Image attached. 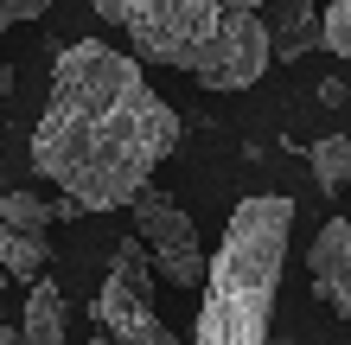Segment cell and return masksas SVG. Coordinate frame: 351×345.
<instances>
[{
    "label": "cell",
    "mask_w": 351,
    "mask_h": 345,
    "mask_svg": "<svg viewBox=\"0 0 351 345\" xmlns=\"http://www.w3.org/2000/svg\"><path fill=\"white\" fill-rule=\"evenodd\" d=\"M173 147L179 115L134 51L102 38L58 51L45 115L32 121V173H45L77 211H128Z\"/></svg>",
    "instance_id": "1"
},
{
    "label": "cell",
    "mask_w": 351,
    "mask_h": 345,
    "mask_svg": "<svg viewBox=\"0 0 351 345\" xmlns=\"http://www.w3.org/2000/svg\"><path fill=\"white\" fill-rule=\"evenodd\" d=\"M147 64H173L204 90H250L268 77V0H90Z\"/></svg>",
    "instance_id": "2"
},
{
    "label": "cell",
    "mask_w": 351,
    "mask_h": 345,
    "mask_svg": "<svg viewBox=\"0 0 351 345\" xmlns=\"http://www.w3.org/2000/svg\"><path fill=\"white\" fill-rule=\"evenodd\" d=\"M287 230H294V205L281 192H256L230 211L198 294L192 345H268V320H275V294L287 269Z\"/></svg>",
    "instance_id": "3"
},
{
    "label": "cell",
    "mask_w": 351,
    "mask_h": 345,
    "mask_svg": "<svg viewBox=\"0 0 351 345\" xmlns=\"http://www.w3.org/2000/svg\"><path fill=\"white\" fill-rule=\"evenodd\" d=\"M96 333L115 345H185L154 313V269H147V243L141 237H121L109 256V281L96 288Z\"/></svg>",
    "instance_id": "4"
},
{
    "label": "cell",
    "mask_w": 351,
    "mask_h": 345,
    "mask_svg": "<svg viewBox=\"0 0 351 345\" xmlns=\"http://www.w3.org/2000/svg\"><path fill=\"white\" fill-rule=\"evenodd\" d=\"M128 211H134V237L147 243V256H154V275L167 281V288H179V294H204L211 256L198 250V224L185 217L179 198L160 192V186H147Z\"/></svg>",
    "instance_id": "5"
},
{
    "label": "cell",
    "mask_w": 351,
    "mask_h": 345,
    "mask_svg": "<svg viewBox=\"0 0 351 345\" xmlns=\"http://www.w3.org/2000/svg\"><path fill=\"white\" fill-rule=\"evenodd\" d=\"M306 281L339 320H351V217H326L319 224L313 250H306Z\"/></svg>",
    "instance_id": "6"
},
{
    "label": "cell",
    "mask_w": 351,
    "mask_h": 345,
    "mask_svg": "<svg viewBox=\"0 0 351 345\" xmlns=\"http://www.w3.org/2000/svg\"><path fill=\"white\" fill-rule=\"evenodd\" d=\"M262 26H268V51H275V64H300L313 45H326L313 0H268V7H262Z\"/></svg>",
    "instance_id": "7"
},
{
    "label": "cell",
    "mask_w": 351,
    "mask_h": 345,
    "mask_svg": "<svg viewBox=\"0 0 351 345\" xmlns=\"http://www.w3.org/2000/svg\"><path fill=\"white\" fill-rule=\"evenodd\" d=\"M19 339H26V345H71V339H64V294H58V281H51V275L26 288Z\"/></svg>",
    "instance_id": "8"
},
{
    "label": "cell",
    "mask_w": 351,
    "mask_h": 345,
    "mask_svg": "<svg viewBox=\"0 0 351 345\" xmlns=\"http://www.w3.org/2000/svg\"><path fill=\"white\" fill-rule=\"evenodd\" d=\"M306 167H313L326 198H339L351 186V134H319L313 147H306Z\"/></svg>",
    "instance_id": "9"
},
{
    "label": "cell",
    "mask_w": 351,
    "mask_h": 345,
    "mask_svg": "<svg viewBox=\"0 0 351 345\" xmlns=\"http://www.w3.org/2000/svg\"><path fill=\"white\" fill-rule=\"evenodd\" d=\"M45 269H51V256H45V243L38 237H13V230H0V275L7 281H45Z\"/></svg>",
    "instance_id": "10"
},
{
    "label": "cell",
    "mask_w": 351,
    "mask_h": 345,
    "mask_svg": "<svg viewBox=\"0 0 351 345\" xmlns=\"http://www.w3.org/2000/svg\"><path fill=\"white\" fill-rule=\"evenodd\" d=\"M45 224H51V205H45V198H32V192H0V230L45 243Z\"/></svg>",
    "instance_id": "11"
},
{
    "label": "cell",
    "mask_w": 351,
    "mask_h": 345,
    "mask_svg": "<svg viewBox=\"0 0 351 345\" xmlns=\"http://www.w3.org/2000/svg\"><path fill=\"white\" fill-rule=\"evenodd\" d=\"M319 32H326V51H332V58H351V0L319 7Z\"/></svg>",
    "instance_id": "12"
},
{
    "label": "cell",
    "mask_w": 351,
    "mask_h": 345,
    "mask_svg": "<svg viewBox=\"0 0 351 345\" xmlns=\"http://www.w3.org/2000/svg\"><path fill=\"white\" fill-rule=\"evenodd\" d=\"M51 0H0V32H13V26H26V19H38Z\"/></svg>",
    "instance_id": "13"
},
{
    "label": "cell",
    "mask_w": 351,
    "mask_h": 345,
    "mask_svg": "<svg viewBox=\"0 0 351 345\" xmlns=\"http://www.w3.org/2000/svg\"><path fill=\"white\" fill-rule=\"evenodd\" d=\"M319 103H326V109L345 103V84H339V77H326V84H319Z\"/></svg>",
    "instance_id": "14"
},
{
    "label": "cell",
    "mask_w": 351,
    "mask_h": 345,
    "mask_svg": "<svg viewBox=\"0 0 351 345\" xmlns=\"http://www.w3.org/2000/svg\"><path fill=\"white\" fill-rule=\"evenodd\" d=\"M0 345H26L19 339V320H7V313H0Z\"/></svg>",
    "instance_id": "15"
},
{
    "label": "cell",
    "mask_w": 351,
    "mask_h": 345,
    "mask_svg": "<svg viewBox=\"0 0 351 345\" xmlns=\"http://www.w3.org/2000/svg\"><path fill=\"white\" fill-rule=\"evenodd\" d=\"M84 345H115V339H102V333H96V339H84Z\"/></svg>",
    "instance_id": "16"
},
{
    "label": "cell",
    "mask_w": 351,
    "mask_h": 345,
    "mask_svg": "<svg viewBox=\"0 0 351 345\" xmlns=\"http://www.w3.org/2000/svg\"><path fill=\"white\" fill-rule=\"evenodd\" d=\"M0 288H7V275H0Z\"/></svg>",
    "instance_id": "17"
}]
</instances>
